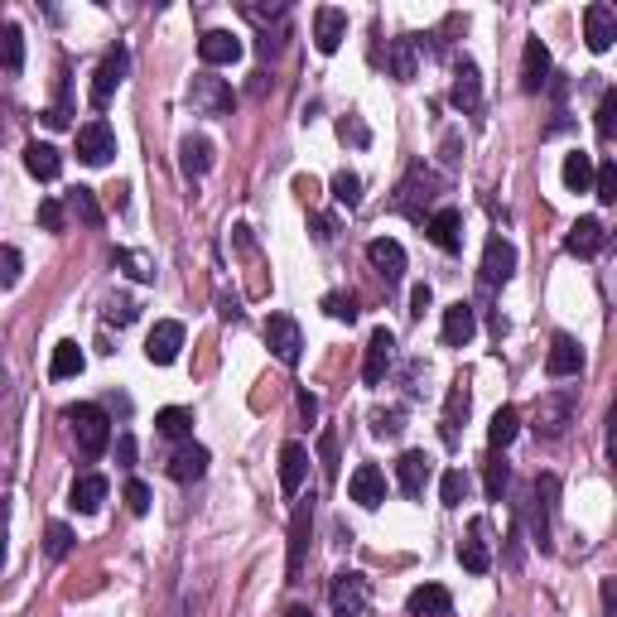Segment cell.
I'll use <instances>...</instances> for the list:
<instances>
[{"mask_svg": "<svg viewBox=\"0 0 617 617\" xmlns=\"http://www.w3.org/2000/svg\"><path fill=\"white\" fill-rule=\"evenodd\" d=\"M82 367H87V357H82L78 343H58L54 362H49V376H54V381H68V376H78Z\"/></svg>", "mask_w": 617, "mask_h": 617, "instance_id": "f35d334b", "label": "cell"}, {"mask_svg": "<svg viewBox=\"0 0 617 617\" xmlns=\"http://www.w3.org/2000/svg\"><path fill=\"white\" fill-rule=\"evenodd\" d=\"M603 246H608V227H603L598 217H579V222L569 227V237H564V251H569V256H579V261L598 256Z\"/></svg>", "mask_w": 617, "mask_h": 617, "instance_id": "2e32d148", "label": "cell"}, {"mask_svg": "<svg viewBox=\"0 0 617 617\" xmlns=\"http://www.w3.org/2000/svg\"><path fill=\"white\" fill-rule=\"evenodd\" d=\"M116 155V135L107 121H87L78 131V160L82 164H107Z\"/></svg>", "mask_w": 617, "mask_h": 617, "instance_id": "ac0fdd59", "label": "cell"}, {"mask_svg": "<svg viewBox=\"0 0 617 617\" xmlns=\"http://www.w3.org/2000/svg\"><path fill=\"white\" fill-rule=\"evenodd\" d=\"M179 164H184L188 179H203V174L213 169V145H208L203 135H188L184 145H179Z\"/></svg>", "mask_w": 617, "mask_h": 617, "instance_id": "1f68e13d", "label": "cell"}, {"mask_svg": "<svg viewBox=\"0 0 617 617\" xmlns=\"http://www.w3.org/2000/svg\"><path fill=\"white\" fill-rule=\"evenodd\" d=\"M569 420H574V396L569 391H550L536 410V434L540 439H564Z\"/></svg>", "mask_w": 617, "mask_h": 617, "instance_id": "ba28073f", "label": "cell"}, {"mask_svg": "<svg viewBox=\"0 0 617 617\" xmlns=\"http://www.w3.org/2000/svg\"><path fill=\"white\" fill-rule=\"evenodd\" d=\"M111 261H116V266H126V275H131V280H155V266H150L140 251H111Z\"/></svg>", "mask_w": 617, "mask_h": 617, "instance_id": "7dc6e473", "label": "cell"}, {"mask_svg": "<svg viewBox=\"0 0 617 617\" xmlns=\"http://www.w3.org/2000/svg\"><path fill=\"white\" fill-rule=\"evenodd\" d=\"M593 198H598V203H617V164L613 160L593 164Z\"/></svg>", "mask_w": 617, "mask_h": 617, "instance_id": "ee69618b", "label": "cell"}, {"mask_svg": "<svg viewBox=\"0 0 617 617\" xmlns=\"http://www.w3.org/2000/svg\"><path fill=\"white\" fill-rule=\"evenodd\" d=\"M68 208H73V217H78L82 227H102V203H97L92 188H73L68 193Z\"/></svg>", "mask_w": 617, "mask_h": 617, "instance_id": "ab89813d", "label": "cell"}, {"mask_svg": "<svg viewBox=\"0 0 617 617\" xmlns=\"http://www.w3.org/2000/svg\"><path fill=\"white\" fill-rule=\"evenodd\" d=\"M126 73H131V49H126V44H116V49L97 63V73H92V87H87V102H92V111H107V102L116 97V87L126 82Z\"/></svg>", "mask_w": 617, "mask_h": 617, "instance_id": "3957f363", "label": "cell"}, {"mask_svg": "<svg viewBox=\"0 0 617 617\" xmlns=\"http://www.w3.org/2000/svg\"><path fill=\"white\" fill-rule=\"evenodd\" d=\"M323 314L338 319V323H352L357 319V299L352 295H323Z\"/></svg>", "mask_w": 617, "mask_h": 617, "instance_id": "816d5d0a", "label": "cell"}, {"mask_svg": "<svg viewBox=\"0 0 617 617\" xmlns=\"http://www.w3.org/2000/svg\"><path fill=\"white\" fill-rule=\"evenodd\" d=\"M613 131H617V92H603V102H598V135L613 140Z\"/></svg>", "mask_w": 617, "mask_h": 617, "instance_id": "f5cc1de1", "label": "cell"}, {"mask_svg": "<svg viewBox=\"0 0 617 617\" xmlns=\"http://www.w3.org/2000/svg\"><path fill=\"white\" fill-rule=\"evenodd\" d=\"M5 555H10V531H5V516H0V569H5Z\"/></svg>", "mask_w": 617, "mask_h": 617, "instance_id": "6125c7cd", "label": "cell"}, {"mask_svg": "<svg viewBox=\"0 0 617 617\" xmlns=\"http://www.w3.org/2000/svg\"><path fill=\"white\" fill-rule=\"evenodd\" d=\"M386 68H391V78L396 82H410L415 78V34H401V39H391L386 44Z\"/></svg>", "mask_w": 617, "mask_h": 617, "instance_id": "f546056e", "label": "cell"}, {"mask_svg": "<svg viewBox=\"0 0 617 617\" xmlns=\"http://www.w3.org/2000/svg\"><path fill=\"white\" fill-rule=\"evenodd\" d=\"M560 179H564V188H569V193H589V188H593V155H584V150L564 155Z\"/></svg>", "mask_w": 617, "mask_h": 617, "instance_id": "d590c367", "label": "cell"}, {"mask_svg": "<svg viewBox=\"0 0 617 617\" xmlns=\"http://www.w3.org/2000/svg\"><path fill=\"white\" fill-rule=\"evenodd\" d=\"M449 608H454V598H449L444 584H420L405 598V613L410 617H449Z\"/></svg>", "mask_w": 617, "mask_h": 617, "instance_id": "484cf974", "label": "cell"}, {"mask_svg": "<svg viewBox=\"0 0 617 617\" xmlns=\"http://www.w3.org/2000/svg\"><path fill=\"white\" fill-rule=\"evenodd\" d=\"M338 135L352 140V145H367V140H372V131L362 126V116H343V121H338Z\"/></svg>", "mask_w": 617, "mask_h": 617, "instance_id": "9f6ffc18", "label": "cell"}, {"mask_svg": "<svg viewBox=\"0 0 617 617\" xmlns=\"http://www.w3.org/2000/svg\"><path fill=\"white\" fill-rule=\"evenodd\" d=\"M135 314H140V304H135L131 295H111L107 299V323H116V328L135 323Z\"/></svg>", "mask_w": 617, "mask_h": 617, "instance_id": "c3c4849f", "label": "cell"}, {"mask_svg": "<svg viewBox=\"0 0 617 617\" xmlns=\"http://www.w3.org/2000/svg\"><path fill=\"white\" fill-rule=\"evenodd\" d=\"M63 222H68L63 203H58V198H44V203H39V227H44V232H63Z\"/></svg>", "mask_w": 617, "mask_h": 617, "instance_id": "db71d44e", "label": "cell"}, {"mask_svg": "<svg viewBox=\"0 0 617 617\" xmlns=\"http://www.w3.org/2000/svg\"><path fill=\"white\" fill-rule=\"evenodd\" d=\"M179 348H184V323H174V319H160L150 328V338H145V357L155 367H169L179 357Z\"/></svg>", "mask_w": 617, "mask_h": 617, "instance_id": "7c38bea8", "label": "cell"}, {"mask_svg": "<svg viewBox=\"0 0 617 617\" xmlns=\"http://www.w3.org/2000/svg\"><path fill=\"white\" fill-rule=\"evenodd\" d=\"M550 87V49L540 39H526V54H521V92H545Z\"/></svg>", "mask_w": 617, "mask_h": 617, "instance_id": "7402d4cb", "label": "cell"}, {"mask_svg": "<svg viewBox=\"0 0 617 617\" xmlns=\"http://www.w3.org/2000/svg\"><path fill=\"white\" fill-rule=\"evenodd\" d=\"M555 497H560V478H555V473H540L536 478V511H531V526H536L540 550H550V511H555Z\"/></svg>", "mask_w": 617, "mask_h": 617, "instance_id": "ffe728a7", "label": "cell"}, {"mask_svg": "<svg viewBox=\"0 0 617 617\" xmlns=\"http://www.w3.org/2000/svg\"><path fill=\"white\" fill-rule=\"evenodd\" d=\"M285 617H314V608H290Z\"/></svg>", "mask_w": 617, "mask_h": 617, "instance_id": "be15d7a7", "label": "cell"}, {"mask_svg": "<svg viewBox=\"0 0 617 617\" xmlns=\"http://www.w3.org/2000/svg\"><path fill=\"white\" fill-rule=\"evenodd\" d=\"M188 102H193V111L198 116H232V107H237V97H232V87L222 78H193V87H188Z\"/></svg>", "mask_w": 617, "mask_h": 617, "instance_id": "5b68a950", "label": "cell"}, {"mask_svg": "<svg viewBox=\"0 0 617 617\" xmlns=\"http://www.w3.org/2000/svg\"><path fill=\"white\" fill-rule=\"evenodd\" d=\"M463 425H468V386H463V381H454V386H449V396H444V415H439V434H444V444H449V449L458 444Z\"/></svg>", "mask_w": 617, "mask_h": 617, "instance_id": "d4e9b609", "label": "cell"}, {"mask_svg": "<svg viewBox=\"0 0 617 617\" xmlns=\"http://www.w3.org/2000/svg\"><path fill=\"white\" fill-rule=\"evenodd\" d=\"M304 478H309V449L304 444H285L280 449V487L295 497L299 487H304Z\"/></svg>", "mask_w": 617, "mask_h": 617, "instance_id": "83f0119b", "label": "cell"}, {"mask_svg": "<svg viewBox=\"0 0 617 617\" xmlns=\"http://www.w3.org/2000/svg\"><path fill=\"white\" fill-rule=\"evenodd\" d=\"M367 261H372V270L386 285H396L405 275V246L396 237H376V242H367Z\"/></svg>", "mask_w": 617, "mask_h": 617, "instance_id": "d6986e66", "label": "cell"}, {"mask_svg": "<svg viewBox=\"0 0 617 617\" xmlns=\"http://www.w3.org/2000/svg\"><path fill=\"white\" fill-rule=\"evenodd\" d=\"M516 434H521V410H516V405H502V410L492 415V425H487V444H492V454H502Z\"/></svg>", "mask_w": 617, "mask_h": 617, "instance_id": "d6a6232c", "label": "cell"}, {"mask_svg": "<svg viewBox=\"0 0 617 617\" xmlns=\"http://www.w3.org/2000/svg\"><path fill=\"white\" fill-rule=\"evenodd\" d=\"M44 550H49V560H63V555L73 550V531H68L63 521H49V531H44Z\"/></svg>", "mask_w": 617, "mask_h": 617, "instance_id": "f6af8a7d", "label": "cell"}, {"mask_svg": "<svg viewBox=\"0 0 617 617\" xmlns=\"http://www.w3.org/2000/svg\"><path fill=\"white\" fill-rule=\"evenodd\" d=\"M343 39H348V15L338 5H319L314 10V49L319 54H338Z\"/></svg>", "mask_w": 617, "mask_h": 617, "instance_id": "9c48e42d", "label": "cell"}, {"mask_svg": "<svg viewBox=\"0 0 617 617\" xmlns=\"http://www.w3.org/2000/svg\"><path fill=\"white\" fill-rule=\"evenodd\" d=\"M299 415L304 420H319V396L314 391H299Z\"/></svg>", "mask_w": 617, "mask_h": 617, "instance_id": "91938a15", "label": "cell"}, {"mask_svg": "<svg viewBox=\"0 0 617 617\" xmlns=\"http://www.w3.org/2000/svg\"><path fill=\"white\" fill-rule=\"evenodd\" d=\"M545 372L555 376V381H564V376H579V372H584V348H579L569 333H555V338H550V357H545Z\"/></svg>", "mask_w": 617, "mask_h": 617, "instance_id": "603a6c76", "label": "cell"}, {"mask_svg": "<svg viewBox=\"0 0 617 617\" xmlns=\"http://www.w3.org/2000/svg\"><path fill=\"white\" fill-rule=\"evenodd\" d=\"M439 502H444V507H463V502H468V473H463V468H449V473L439 478Z\"/></svg>", "mask_w": 617, "mask_h": 617, "instance_id": "b9f144b4", "label": "cell"}, {"mask_svg": "<svg viewBox=\"0 0 617 617\" xmlns=\"http://www.w3.org/2000/svg\"><path fill=\"white\" fill-rule=\"evenodd\" d=\"M126 507H131V516H145V511H150V487L140 483V478L126 483Z\"/></svg>", "mask_w": 617, "mask_h": 617, "instance_id": "11a10c76", "label": "cell"}, {"mask_svg": "<svg viewBox=\"0 0 617 617\" xmlns=\"http://www.w3.org/2000/svg\"><path fill=\"white\" fill-rule=\"evenodd\" d=\"M328 603H333V613L338 617H362L367 613V603H372V584H367V574H357V569L333 574V584H328Z\"/></svg>", "mask_w": 617, "mask_h": 617, "instance_id": "277c9868", "label": "cell"}, {"mask_svg": "<svg viewBox=\"0 0 617 617\" xmlns=\"http://www.w3.org/2000/svg\"><path fill=\"white\" fill-rule=\"evenodd\" d=\"M208 473V449L203 444H179L174 458H169V478L174 483H198Z\"/></svg>", "mask_w": 617, "mask_h": 617, "instance_id": "4316f807", "label": "cell"}, {"mask_svg": "<svg viewBox=\"0 0 617 617\" xmlns=\"http://www.w3.org/2000/svg\"><path fill=\"white\" fill-rule=\"evenodd\" d=\"M483 487H487V502H502L507 497V487H511V468L502 463V458L492 454L483 463Z\"/></svg>", "mask_w": 617, "mask_h": 617, "instance_id": "60d3db41", "label": "cell"}, {"mask_svg": "<svg viewBox=\"0 0 617 617\" xmlns=\"http://www.w3.org/2000/svg\"><path fill=\"white\" fill-rule=\"evenodd\" d=\"M25 169L39 179V184H49V179H58V174H63V155H58L54 145L34 140V145H25Z\"/></svg>", "mask_w": 617, "mask_h": 617, "instance_id": "f1b7e54d", "label": "cell"}, {"mask_svg": "<svg viewBox=\"0 0 617 617\" xmlns=\"http://www.w3.org/2000/svg\"><path fill=\"white\" fill-rule=\"evenodd\" d=\"M425 237H430L439 251L454 256L458 246H463V213H458V208H434V213L425 217Z\"/></svg>", "mask_w": 617, "mask_h": 617, "instance_id": "e0dca14e", "label": "cell"}, {"mask_svg": "<svg viewBox=\"0 0 617 617\" xmlns=\"http://www.w3.org/2000/svg\"><path fill=\"white\" fill-rule=\"evenodd\" d=\"M449 102L458 111H478L483 107V78H478V63L473 58H458L454 63V87H449Z\"/></svg>", "mask_w": 617, "mask_h": 617, "instance_id": "8fae6325", "label": "cell"}, {"mask_svg": "<svg viewBox=\"0 0 617 617\" xmlns=\"http://www.w3.org/2000/svg\"><path fill=\"white\" fill-rule=\"evenodd\" d=\"M304 545H309V507H299L295 526H290V584H295L299 569H304Z\"/></svg>", "mask_w": 617, "mask_h": 617, "instance_id": "74e56055", "label": "cell"}, {"mask_svg": "<svg viewBox=\"0 0 617 617\" xmlns=\"http://www.w3.org/2000/svg\"><path fill=\"white\" fill-rule=\"evenodd\" d=\"M102 502H107V478L102 473H82L73 483V511L92 516V511H102Z\"/></svg>", "mask_w": 617, "mask_h": 617, "instance_id": "4dcf8cb0", "label": "cell"}, {"mask_svg": "<svg viewBox=\"0 0 617 617\" xmlns=\"http://www.w3.org/2000/svg\"><path fill=\"white\" fill-rule=\"evenodd\" d=\"M25 68V29L0 25V73H20Z\"/></svg>", "mask_w": 617, "mask_h": 617, "instance_id": "e575fe53", "label": "cell"}, {"mask_svg": "<svg viewBox=\"0 0 617 617\" xmlns=\"http://www.w3.org/2000/svg\"><path fill=\"white\" fill-rule=\"evenodd\" d=\"M401 430H405V410H372V434L396 439Z\"/></svg>", "mask_w": 617, "mask_h": 617, "instance_id": "681fc988", "label": "cell"}, {"mask_svg": "<svg viewBox=\"0 0 617 617\" xmlns=\"http://www.w3.org/2000/svg\"><path fill=\"white\" fill-rule=\"evenodd\" d=\"M516 275V246L507 237H492L483 251V285H507Z\"/></svg>", "mask_w": 617, "mask_h": 617, "instance_id": "cb8c5ba5", "label": "cell"}, {"mask_svg": "<svg viewBox=\"0 0 617 617\" xmlns=\"http://www.w3.org/2000/svg\"><path fill=\"white\" fill-rule=\"evenodd\" d=\"M434 478V458L420 454V449H410V454H401V463H396V483H401V492L415 502V497H425V487H430Z\"/></svg>", "mask_w": 617, "mask_h": 617, "instance_id": "30bf717a", "label": "cell"}, {"mask_svg": "<svg viewBox=\"0 0 617 617\" xmlns=\"http://www.w3.org/2000/svg\"><path fill=\"white\" fill-rule=\"evenodd\" d=\"M20 270H25V256H20L15 246H0V285H5V290L20 285Z\"/></svg>", "mask_w": 617, "mask_h": 617, "instance_id": "bcb514c9", "label": "cell"}, {"mask_svg": "<svg viewBox=\"0 0 617 617\" xmlns=\"http://www.w3.org/2000/svg\"><path fill=\"white\" fill-rule=\"evenodd\" d=\"M434 198H439V174H434L430 164H415V169L401 179V188H396V213H405L410 222L425 227Z\"/></svg>", "mask_w": 617, "mask_h": 617, "instance_id": "6da1fadb", "label": "cell"}, {"mask_svg": "<svg viewBox=\"0 0 617 617\" xmlns=\"http://www.w3.org/2000/svg\"><path fill=\"white\" fill-rule=\"evenodd\" d=\"M333 198H338V208H357V203H362V179H357V174H352V169H338V174H333Z\"/></svg>", "mask_w": 617, "mask_h": 617, "instance_id": "7bdbcfd3", "label": "cell"}, {"mask_svg": "<svg viewBox=\"0 0 617 617\" xmlns=\"http://www.w3.org/2000/svg\"><path fill=\"white\" fill-rule=\"evenodd\" d=\"M155 434H164V439H184L193 434V410H184V405H164L160 415H155Z\"/></svg>", "mask_w": 617, "mask_h": 617, "instance_id": "8d00e7d4", "label": "cell"}, {"mask_svg": "<svg viewBox=\"0 0 617 617\" xmlns=\"http://www.w3.org/2000/svg\"><path fill=\"white\" fill-rule=\"evenodd\" d=\"M68 415V425H73V439H78L82 458H102L111 444V420L102 405H68L63 410Z\"/></svg>", "mask_w": 617, "mask_h": 617, "instance_id": "7a4b0ae2", "label": "cell"}, {"mask_svg": "<svg viewBox=\"0 0 617 617\" xmlns=\"http://www.w3.org/2000/svg\"><path fill=\"white\" fill-rule=\"evenodd\" d=\"M198 58H203L208 68H232V63L242 58V39H237L232 29H208V34L198 39Z\"/></svg>", "mask_w": 617, "mask_h": 617, "instance_id": "9a60e30c", "label": "cell"}, {"mask_svg": "<svg viewBox=\"0 0 617 617\" xmlns=\"http://www.w3.org/2000/svg\"><path fill=\"white\" fill-rule=\"evenodd\" d=\"M430 304H434V290L420 280V285L410 290V319H425V309H430Z\"/></svg>", "mask_w": 617, "mask_h": 617, "instance_id": "6f0895ef", "label": "cell"}, {"mask_svg": "<svg viewBox=\"0 0 617 617\" xmlns=\"http://www.w3.org/2000/svg\"><path fill=\"white\" fill-rule=\"evenodd\" d=\"M319 463H323V478L333 483V478H338V434L333 430L319 434Z\"/></svg>", "mask_w": 617, "mask_h": 617, "instance_id": "f907efd6", "label": "cell"}, {"mask_svg": "<svg viewBox=\"0 0 617 617\" xmlns=\"http://www.w3.org/2000/svg\"><path fill=\"white\" fill-rule=\"evenodd\" d=\"M348 497L357 507H381V502H386V473H381L376 463H357L348 478Z\"/></svg>", "mask_w": 617, "mask_h": 617, "instance_id": "4fadbf2b", "label": "cell"}, {"mask_svg": "<svg viewBox=\"0 0 617 617\" xmlns=\"http://www.w3.org/2000/svg\"><path fill=\"white\" fill-rule=\"evenodd\" d=\"M314 242H333V222L328 217H314Z\"/></svg>", "mask_w": 617, "mask_h": 617, "instance_id": "94428289", "label": "cell"}, {"mask_svg": "<svg viewBox=\"0 0 617 617\" xmlns=\"http://www.w3.org/2000/svg\"><path fill=\"white\" fill-rule=\"evenodd\" d=\"M391 362H396V333H391V328H372L367 357H362V381H367V386H381L386 372H391Z\"/></svg>", "mask_w": 617, "mask_h": 617, "instance_id": "52a82bcc", "label": "cell"}, {"mask_svg": "<svg viewBox=\"0 0 617 617\" xmlns=\"http://www.w3.org/2000/svg\"><path fill=\"white\" fill-rule=\"evenodd\" d=\"M473 333H478V309H473L468 299L449 304V309H444V348H468Z\"/></svg>", "mask_w": 617, "mask_h": 617, "instance_id": "44dd1931", "label": "cell"}, {"mask_svg": "<svg viewBox=\"0 0 617 617\" xmlns=\"http://www.w3.org/2000/svg\"><path fill=\"white\" fill-rule=\"evenodd\" d=\"M116 463H121V468H135V439H131V434H121V439H116Z\"/></svg>", "mask_w": 617, "mask_h": 617, "instance_id": "680465c9", "label": "cell"}, {"mask_svg": "<svg viewBox=\"0 0 617 617\" xmlns=\"http://www.w3.org/2000/svg\"><path fill=\"white\" fill-rule=\"evenodd\" d=\"M266 348L275 352V362L299 367V348H304V338H299V323L290 319V314H270L266 319Z\"/></svg>", "mask_w": 617, "mask_h": 617, "instance_id": "8992f818", "label": "cell"}, {"mask_svg": "<svg viewBox=\"0 0 617 617\" xmlns=\"http://www.w3.org/2000/svg\"><path fill=\"white\" fill-rule=\"evenodd\" d=\"M617 39V10L613 5H589L584 10V44L593 54H608Z\"/></svg>", "mask_w": 617, "mask_h": 617, "instance_id": "5bb4252c", "label": "cell"}, {"mask_svg": "<svg viewBox=\"0 0 617 617\" xmlns=\"http://www.w3.org/2000/svg\"><path fill=\"white\" fill-rule=\"evenodd\" d=\"M458 564L468 574H487L492 569V555H487V540H483V521H473V536L458 545Z\"/></svg>", "mask_w": 617, "mask_h": 617, "instance_id": "836d02e7", "label": "cell"}]
</instances>
